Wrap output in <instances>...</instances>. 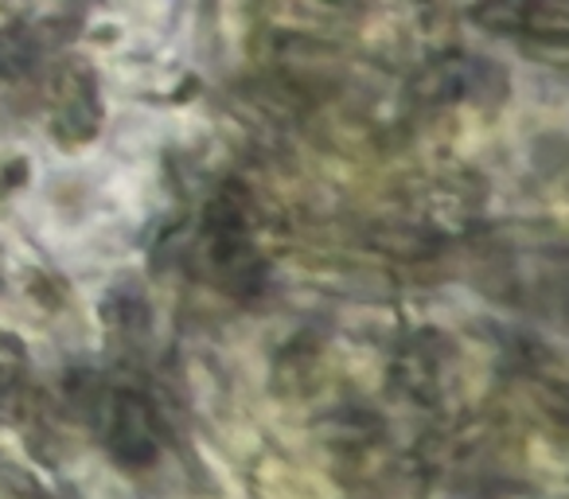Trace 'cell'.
<instances>
[{"mask_svg":"<svg viewBox=\"0 0 569 499\" xmlns=\"http://www.w3.org/2000/svg\"><path fill=\"white\" fill-rule=\"evenodd\" d=\"M110 445L118 457L126 460H144L152 457V421H149V410H144V402H137V398L121 395L118 406H113V418H110Z\"/></svg>","mask_w":569,"mask_h":499,"instance_id":"obj_1","label":"cell"}]
</instances>
